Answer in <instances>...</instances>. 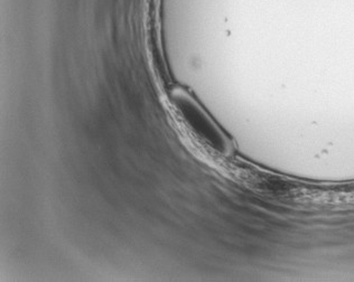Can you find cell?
Returning a JSON list of instances; mask_svg holds the SVG:
<instances>
[{
	"mask_svg": "<svg viewBox=\"0 0 354 282\" xmlns=\"http://www.w3.org/2000/svg\"><path fill=\"white\" fill-rule=\"evenodd\" d=\"M171 104L184 131L204 155L220 162L229 159L234 149L230 140L187 92L173 91Z\"/></svg>",
	"mask_w": 354,
	"mask_h": 282,
	"instance_id": "6da1fadb",
	"label": "cell"
}]
</instances>
